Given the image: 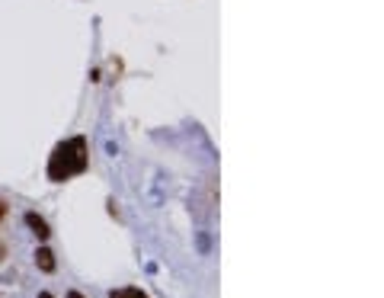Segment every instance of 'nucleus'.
<instances>
[{"label":"nucleus","instance_id":"nucleus-1","mask_svg":"<svg viewBox=\"0 0 384 298\" xmlns=\"http://www.w3.org/2000/svg\"><path fill=\"white\" fill-rule=\"evenodd\" d=\"M87 170V138H67L55 145L52 158H48V180L52 183H65Z\"/></svg>","mask_w":384,"mask_h":298},{"label":"nucleus","instance_id":"nucleus-2","mask_svg":"<svg viewBox=\"0 0 384 298\" xmlns=\"http://www.w3.org/2000/svg\"><path fill=\"white\" fill-rule=\"evenodd\" d=\"M23 222L32 228V234H36L38 241H48V237H52V228H48V222H45V218H38L36 212H26V215H23Z\"/></svg>","mask_w":384,"mask_h":298},{"label":"nucleus","instance_id":"nucleus-3","mask_svg":"<svg viewBox=\"0 0 384 298\" xmlns=\"http://www.w3.org/2000/svg\"><path fill=\"white\" fill-rule=\"evenodd\" d=\"M36 266L42 273H55V266H58V263H55V253L48 251V247H38V251H36Z\"/></svg>","mask_w":384,"mask_h":298},{"label":"nucleus","instance_id":"nucleus-4","mask_svg":"<svg viewBox=\"0 0 384 298\" xmlns=\"http://www.w3.org/2000/svg\"><path fill=\"white\" fill-rule=\"evenodd\" d=\"M109 298H150V295H148V292H141V289H135V286H128V289L109 292Z\"/></svg>","mask_w":384,"mask_h":298},{"label":"nucleus","instance_id":"nucleus-5","mask_svg":"<svg viewBox=\"0 0 384 298\" xmlns=\"http://www.w3.org/2000/svg\"><path fill=\"white\" fill-rule=\"evenodd\" d=\"M67 298H84V295L80 292H67Z\"/></svg>","mask_w":384,"mask_h":298},{"label":"nucleus","instance_id":"nucleus-6","mask_svg":"<svg viewBox=\"0 0 384 298\" xmlns=\"http://www.w3.org/2000/svg\"><path fill=\"white\" fill-rule=\"evenodd\" d=\"M38 298H55V295L52 292H38Z\"/></svg>","mask_w":384,"mask_h":298}]
</instances>
